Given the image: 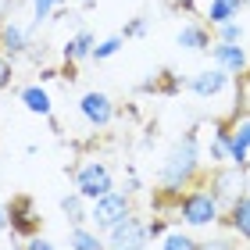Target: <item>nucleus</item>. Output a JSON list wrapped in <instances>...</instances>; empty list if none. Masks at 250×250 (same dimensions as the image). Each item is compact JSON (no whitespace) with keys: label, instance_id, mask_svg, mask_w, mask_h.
I'll list each match as a JSON object with an SVG mask.
<instances>
[{"label":"nucleus","instance_id":"1","mask_svg":"<svg viewBox=\"0 0 250 250\" xmlns=\"http://www.w3.org/2000/svg\"><path fill=\"white\" fill-rule=\"evenodd\" d=\"M204 179V146H200V129L189 125V129L179 136V140L168 146L161 168H157V183L165 193H175L183 197L189 186H197Z\"/></svg>","mask_w":250,"mask_h":250},{"label":"nucleus","instance_id":"2","mask_svg":"<svg viewBox=\"0 0 250 250\" xmlns=\"http://www.w3.org/2000/svg\"><path fill=\"white\" fill-rule=\"evenodd\" d=\"M175 214H179V222H183L186 229H214V225L222 222V204L214 200V193L204 183H197L179 197Z\"/></svg>","mask_w":250,"mask_h":250},{"label":"nucleus","instance_id":"3","mask_svg":"<svg viewBox=\"0 0 250 250\" xmlns=\"http://www.w3.org/2000/svg\"><path fill=\"white\" fill-rule=\"evenodd\" d=\"M136 208H132V193L125 189H111L104 193V197H97L93 204H89V225H93L97 232H111L115 225H122L125 218H129Z\"/></svg>","mask_w":250,"mask_h":250},{"label":"nucleus","instance_id":"4","mask_svg":"<svg viewBox=\"0 0 250 250\" xmlns=\"http://www.w3.org/2000/svg\"><path fill=\"white\" fill-rule=\"evenodd\" d=\"M75 189L83 193V197L93 204L97 197H104V193L115 189V172L107 168V161H100V157H86L83 165L75 168Z\"/></svg>","mask_w":250,"mask_h":250},{"label":"nucleus","instance_id":"5","mask_svg":"<svg viewBox=\"0 0 250 250\" xmlns=\"http://www.w3.org/2000/svg\"><path fill=\"white\" fill-rule=\"evenodd\" d=\"M200 183L208 186L214 193V200L225 208L229 200H236L247 189V172H243V168H236V165H211L208 172H204Z\"/></svg>","mask_w":250,"mask_h":250},{"label":"nucleus","instance_id":"6","mask_svg":"<svg viewBox=\"0 0 250 250\" xmlns=\"http://www.w3.org/2000/svg\"><path fill=\"white\" fill-rule=\"evenodd\" d=\"M7 204V214H11V236H18V240H32V236L43 232V218H40V208L36 200L29 197V193H15Z\"/></svg>","mask_w":250,"mask_h":250},{"label":"nucleus","instance_id":"7","mask_svg":"<svg viewBox=\"0 0 250 250\" xmlns=\"http://www.w3.org/2000/svg\"><path fill=\"white\" fill-rule=\"evenodd\" d=\"M79 115H83V122L89 129H107V125L115 122L118 107L104 89H86V93L79 97Z\"/></svg>","mask_w":250,"mask_h":250},{"label":"nucleus","instance_id":"8","mask_svg":"<svg viewBox=\"0 0 250 250\" xmlns=\"http://www.w3.org/2000/svg\"><path fill=\"white\" fill-rule=\"evenodd\" d=\"M146 247H150L146 222H143L136 211H132L122 225H115V229L107 232V250H146Z\"/></svg>","mask_w":250,"mask_h":250},{"label":"nucleus","instance_id":"9","mask_svg":"<svg viewBox=\"0 0 250 250\" xmlns=\"http://www.w3.org/2000/svg\"><path fill=\"white\" fill-rule=\"evenodd\" d=\"M232 83V75L229 72H222L218 64H211V68H200V72H193L186 79V89L193 97H200V100H214V97H222L225 89H229Z\"/></svg>","mask_w":250,"mask_h":250},{"label":"nucleus","instance_id":"10","mask_svg":"<svg viewBox=\"0 0 250 250\" xmlns=\"http://www.w3.org/2000/svg\"><path fill=\"white\" fill-rule=\"evenodd\" d=\"M222 229L225 232H232L236 240H243V243H250V189H243L236 200H229L222 208Z\"/></svg>","mask_w":250,"mask_h":250},{"label":"nucleus","instance_id":"11","mask_svg":"<svg viewBox=\"0 0 250 250\" xmlns=\"http://www.w3.org/2000/svg\"><path fill=\"white\" fill-rule=\"evenodd\" d=\"M32 32L29 25H21L18 18H4V25H0V54H7L11 61H21L32 47Z\"/></svg>","mask_w":250,"mask_h":250},{"label":"nucleus","instance_id":"12","mask_svg":"<svg viewBox=\"0 0 250 250\" xmlns=\"http://www.w3.org/2000/svg\"><path fill=\"white\" fill-rule=\"evenodd\" d=\"M211 64H218L229 75H247L250 72V50L243 43H211Z\"/></svg>","mask_w":250,"mask_h":250},{"label":"nucleus","instance_id":"13","mask_svg":"<svg viewBox=\"0 0 250 250\" xmlns=\"http://www.w3.org/2000/svg\"><path fill=\"white\" fill-rule=\"evenodd\" d=\"M183 89H186V75H179L175 68L150 72V79L136 83V93H154V97H179Z\"/></svg>","mask_w":250,"mask_h":250},{"label":"nucleus","instance_id":"14","mask_svg":"<svg viewBox=\"0 0 250 250\" xmlns=\"http://www.w3.org/2000/svg\"><path fill=\"white\" fill-rule=\"evenodd\" d=\"M175 43H179L183 50L208 54L211 43H214V32H211V25H208L204 18H189V21H183V29L175 32Z\"/></svg>","mask_w":250,"mask_h":250},{"label":"nucleus","instance_id":"15","mask_svg":"<svg viewBox=\"0 0 250 250\" xmlns=\"http://www.w3.org/2000/svg\"><path fill=\"white\" fill-rule=\"evenodd\" d=\"M229 140H232V122L222 118L211 125V140L204 146V161L208 165H229Z\"/></svg>","mask_w":250,"mask_h":250},{"label":"nucleus","instance_id":"16","mask_svg":"<svg viewBox=\"0 0 250 250\" xmlns=\"http://www.w3.org/2000/svg\"><path fill=\"white\" fill-rule=\"evenodd\" d=\"M93 47H97V36L89 32L86 25H79L72 36H68L64 43H61V61L64 64H79V61H89V54H93Z\"/></svg>","mask_w":250,"mask_h":250},{"label":"nucleus","instance_id":"17","mask_svg":"<svg viewBox=\"0 0 250 250\" xmlns=\"http://www.w3.org/2000/svg\"><path fill=\"white\" fill-rule=\"evenodd\" d=\"M18 100H21V107H25L29 115H36V118H50L54 115V100H50V93H47V86H43V83L21 86L18 89Z\"/></svg>","mask_w":250,"mask_h":250},{"label":"nucleus","instance_id":"18","mask_svg":"<svg viewBox=\"0 0 250 250\" xmlns=\"http://www.w3.org/2000/svg\"><path fill=\"white\" fill-rule=\"evenodd\" d=\"M58 208H61V214L68 218V225H89V200L79 189L64 193V197L58 200Z\"/></svg>","mask_w":250,"mask_h":250},{"label":"nucleus","instance_id":"19","mask_svg":"<svg viewBox=\"0 0 250 250\" xmlns=\"http://www.w3.org/2000/svg\"><path fill=\"white\" fill-rule=\"evenodd\" d=\"M68 247H72V250H107V236L97 232L93 225H72Z\"/></svg>","mask_w":250,"mask_h":250},{"label":"nucleus","instance_id":"20","mask_svg":"<svg viewBox=\"0 0 250 250\" xmlns=\"http://www.w3.org/2000/svg\"><path fill=\"white\" fill-rule=\"evenodd\" d=\"M72 0H25V7H29V29L32 32H40V25H47V21L54 18V11L58 7H68Z\"/></svg>","mask_w":250,"mask_h":250},{"label":"nucleus","instance_id":"21","mask_svg":"<svg viewBox=\"0 0 250 250\" xmlns=\"http://www.w3.org/2000/svg\"><path fill=\"white\" fill-rule=\"evenodd\" d=\"M240 11L243 4L240 0H208V11H204V21L214 29V25H222V21H232V18H240Z\"/></svg>","mask_w":250,"mask_h":250},{"label":"nucleus","instance_id":"22","mask_svg":"<svg viewBox=\"0 0 250 250\" xmlns=\"http://www.w3.org/2000/svg\"><path fill=\"white\" fill-rule=\"evenodd\" d=\"M157 250H200V240H193L186 229H168Z\"/></svg>","mask_w":250,"mask_h":250},{"label":"nucleus","instance_id":"23","mask_svg":"<svg viewBox=\"0 0 250 250\" xmlns=\"http://www.w3.org/2000/svg\"><path fill=\"white\" fill-rule=\"evenodd\" d=\"M122 47H125V36H122V32H115V36H107V40H97V47H93V54H89V61L104 64V61L115 58Z\"/></svg>","mask_w":250,"mask_h":250},{"label":"nucleus","instance_id":"24","mask_svg":"<svg viewBox=\"0 0 250 250\" xmlns=\"http://www.w3.org/2000/svg\"><path fill=\"white\" fill-rule=\"evenodd\" d=\"M211 32H214V43H243V36H247V29H243L240 18L222 21V25H214Z\"/></svg>","mask_w":250,"mask_h":250},{"label":"nucleus","instance_id":"25","mask_svg":"<svg viewBox=\"0 0 250 250\" xmlns=\"http://www.w3.org/2000/svg\"><path fill=\"white\" fill-rule=\"evenodd\" d=\"M229 165H236V168H250V146L240 140V136L232 132V140H229Z\"/></svg>","mask_w":250,"mask_h":250},{"label":"nucleus","instance_id":"26","mask_svg":"<svg viewBox=\"0 0 250 250\" xmlns=\"http://www.w3.org/2000/svg\"><path fill=\"white\" fill-rule=\"evenodd\" d=\"M146 32H150V15H136V18H129L122 25V36L125 40H143Z\"/></svg>","mask_w":250,"mask_h":250},{"label":"nucleus","instance_id":"27","mask_svg":"<svg viewBox=\"0 0 250 250\" xmlns=\"http://www.w3.org/2000/svg\"><path fill=\"white\" fill-rule=\"evenodd\" d=\"M200 250H240V240H236L232 232H222V236H211V240H204Z\"/></svg>","mask_w":250,"mask_h":250},{"label":"nucleus","instance_id":"28","mask_svg":"<svg viewBox=\"0 0 250 250\" xmlns=\"http://www.w3.org/2000/svg\"><path fill=\"white\" fill-rule=\"evenodd\" d=\"M11 86H15V61L7 54H0V93H7Z\"/></svg>","mask_w":250,"mask_h":250},{"label":"nucleus","instance_id":"29","mask_svg":"<svg viewBox=\"0 0 250 250\" xmlns=\"http://www.w3.org/2000/svg\"><path fill=\"white\" fill-rule=\"evenodd\" d=\"M168 229H172V218H150V222H146V236H150V243L161 240Z\"/></svg>","mask_w":250,"mask_h":250},{"label":"nucleus","instance_id":"30","mask_svg":"<svg viewBox=\"0 0 250 250\" xmlns=\"http://www.w3.org/2000/svg\"><path fill=\"white\" fill-rule=\"evenodd\" d=\"M15 250H58V247L40 232V236H32V240H21V247H15Z\"/></svg>","mask_w":250,"mask_h":250},{"label":"nucleus","instance_id":"31","mask_svg":"<svg viewBox=\"0 0 250 250\" xmlns=\"http://www.w3.org/2000/svg\"><path fill=\"white\" fill-rule=\"evenodd\" d=\"M232 132L250 146V115H240V118H236V122H232Z\"/></svg>","mask_w":250,"mask_h":250},{"label":"nucleus","instance_id":"32","mask_svg":"<svg viewBox=\"0 0 250 250\" xmlns=\"http://www.w3.org/2000/svg\"><path fill=\"white\" fill-rule=\"evenodd\" d=\"M143 183H140V175H136V168L132 165H125V193H140Z\"/></svg>","mask_w":250,"mask_h":250},{"label":"nucleus","instance_id":"33","mask_svg":"<svg viewBox=\"0 0 250 250\" xmlns=\"http://www.w3.org/2000/svg\"><path fill=\"white\" fill-rule=\"evenodd\" d=\"M40 83H54V79H61V68L58 64H40Z\"/></svg>","mask_w":250,"mask_h":250},{"label":"nucleus","instance_id":"34","mask_svg":"<svg viewBox=\"0 0 250 250\" xmlns=\"http://www.w3.org/2000/svg\"><path fill=\"white\" fill-rule=\"evenodd\" d=\"M168 7H172V11H193L197 0H168Z\"/></svg>","mask_w":250,"mask_h":250},{"label":"nucleus","instance_id":"35","mask_svg":"<svg viewBox=\"0 0 250 250\" xmlns=\"http://www.w3.org/2000/svg\"><path fill=\"white\" fill-rule=\"evenodd\" d=\"M11 229V214H7V204L0 200V232H7Z\"/></svg>","mask_w":250,"mask_h":250},{"label":"nucleus","instance_id":"36","mask_svg":"<svg viewBox=\"0 0 250 250\" xmlns=\"http://www.w3.org/2000/svg\"><path fill=\"white\" fill-rule=\"evenodd\" d=\"M47 122H50V132H58V136L64 132V125H61V118H58V115H50Z\"/></svg>","mask_w":250,"mask_h":250},{"label":"nucleus","instance_id":"37","mask_svg":"<svg viewBox=\"0 0 250 250\" xmlns=\"http://www.w3.org/2000/svg\"><path fill=\"white\" fill-rule=\"evenodd\" d=\"M75 7H79V11H93L97 0H75Z\"/></svg>","mask_w":250,"mask_h":250},{"label":"nucleus","instance_id":"38","mask_svg":"<svg viewBox=\"0 0 250 250\" xmlns=\"http://www.w3.org/2000/svg\"><path fill=\"white\" fill-rule=\"evenodd\" d=\"M0 25H4V7H0Z\"/></svg>","mask_w":250,"mask_h":250},{"label":"nucleus","instance_id":"39","mask_svg":"<svg viewBox=\"0 0 250 250\" xmlns=\"http://www.w3.org/2000/svg\"><path fill=\"white\" fill-rule=\"evenodd\" d=\"M240 4H243V7H250V0H240Z\"/></svg>","mask_w":250,"mask_h":250},{"label":"nucleus","instance_id":"40","mask_svg":"<svg viewBox=\"0 0 250 250\" xmlns=\"http://www.w3.org/2000/svg\"><path fill=\"white\" fill-rule=\"evenodd\" d=\"M247 172H250V168H247Z\"/></svg>","mask_w":250,"mask_h":250},{"label":"nucleus","instance_id":"41","mask_svg":"<svg viewBox=\"0 0 250 250\" xmlns=\"http://www.w3.org/2000/svg\"><path fill=\"white\" fill-rule=\"evenodd\" d=\"M0 200H4V197H0Z\"/></svg>","mask_w":250,"mask_h":250}]
</instances>
